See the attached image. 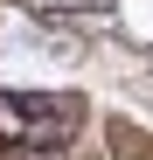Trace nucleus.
<instances>
[{
    "instance_id": "f257e3e1",
    "label": "nucleus",
    "mask_w": 153,
    "mask_h": 160,
    "mask_svg": "<svg viewBox=\"0 0 153 160\" xmlns=\"http://www.w3.org/2000/svg\"><path fill=\"white\" fill-rule=\"evenodd\" d=\"M84 125L76 91H0V160H63Z\"/></svg>"
},
{
    "instance_id": "f03ea898",
    "label": "nucleus",
    "mask_w": 153,
    "mask_h": 160,
    "mask_svg": "<svg viewBox=\"0 0 153 160\" xmlns=\"http://www.w3.org/2000/svg\"><path fill=\"white\" fill-rule=\"evenodd\" d=\"M21 7H28V14H56V21H63V14H111L118 0H21Z\"/></svg>"
}]
</instances>
